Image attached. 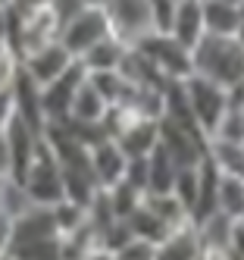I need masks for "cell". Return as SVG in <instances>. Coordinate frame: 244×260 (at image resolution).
<instances>
[{"label": "cell", "instance_id": "cell-28", "mask_svg": "<svg viewBox=\"0 0 244 260\" xmlns=\"http://www.w3.org/2000/svg\"><path fill=\"white\" fill-rule=\"evenodd\" d=\"M47 7L53 10L56 19L66 25L69 19H75V16H79L85 7H91V4H88V0H47Z\"/></svg>", "mask_w": 244, "mask_h": 260}, {"label": "cell", "instance_id": "cell-25", "mask_svg": "<svg viewBox=\"0 0 244 260\" xmlns=\"http://www.w3.org/2000/svg\"><path fill=\"white\" fill-rule=\"evenodd\" d=\"M147 10H150V28L157 35H169L176 16V0H147Z\"/></svg>", "mask_w": 244, "mask_h": 260}, {"label": "cell", "instance_id": "cell-20", "mask_svg": "<svg viewBox=\"0 0 244 260\" xmlns=\"http://www.w3.org/2000/svg\"><path fill=\"white\" fill-rule=\"evenodd\" d=\"M144 207H147L150 213H157L172 232L191 226V216H188V210L182 207V201H179L172 191H166V194H144Z\"/></svg>", "mask_w": 244, "mask_h": 260}, {"label": "cell", "instance_id": "cell-42", "mask_svg": "<svg viewBox=\"0 0 244 260\" xmlns=\"http://www.w3.org/2000/svg\"><path fill=\"white\" fill-rule=\"evenodd\" d=\"M88 4H103V0H88Z\"/></svg>", "mask_w": 244, "mask_h": 260}, {"label": "cell", "instance_id": "cell-1", "mask_svg": "<svg viewBox=\"0 0 244 260\" xmlns=\"http://www.w3.org/2000/svg\"><path fill=\"white\" fill-rule=\"evenodd\" d=\"M191 76H200L219 88L244 82V47L235 38H206L191 50Z\"/></svg>", "mask_w": 244, "mask_h": 260}, {"label": "cell", "instance_id": "cell-37", "mask_svg": "<svg viewBox=\"0 0 244 260\" xmlns=\"http://www.w3.org/2000/svg\"><path fill=\"white\" fill-rule=\"evenodd\" d=\"M203 4H244V0H203Z\"/></svg>", "mask_w": 244, "mask_h": 260}, {"label": "cell", "instance_id": "cell-47", "mask_svg": "<svg viewBox=\"0 0 244 260\" xmlns=\"http://www.w3.org/2000/svg\"><path fill=\"white\" fill-rule=\"evenodd\" d=\"M241 219H244V216H241Z\"/></svg>", "mask_w": 244, "mask_h": 260}, {"label": "cell", "instance_id": "cell-21", "mask_svg": "<svg viewBox=\"0 0 244 260\" xmlns=\"http://www.w3.org/2000/svg\"><path fill=\"white\" fill-rule=\"evenodd\" d=\"M216 213L241 219L244 216V179L235 176H219V188H216Z\"/></svg>", "mask_w": 244, "mask_h": 260}, {"label": "cell", "instance_id": "cell-33", "mask_svg": "<svg viewBox=\"0 0 244 260\" xmlns=\"http://www.w3.org/2000/svg\"><path fill=\"white\" fill-rule=\"evenodd\" d=\"M0 179H10V144L4 132H0Z\"/></svg>", "mask_w": 244, "mask_h": 260}, {"label": "cell", "instance_id": "cell-19", "mask_svg": "<svg viewBox=\"0 0 244 260\" xmlns=\"http://www.w3.org/2000/svg\"><path fill=\"white\" fill-rule=\"evenodd\" d=\"M128 232H131V238H138V241H147V245H160V241H166L169 235H172V229L166 226V222L157 216V213H150L147 207H144V201H141V207L131 213L128 219Z\"/></svg>", "mask_w": 244, "mask_h": 260}, {"label": "cell", "instance_id": "cell-17", "mask_svg": "<svg viewBox=\"0 0 244 260\" xmlns=\"http://www.w3.org/2000/svg\"><path fill=\"white\" fill-rule=\"evenodd\" d=\"M197 257H200V238H197L194 226H185V229L172 232L154 251V260H197Z\"/></svg>", "mask_w": 244, "mask_h": 260}, {"label": "cell", "instance_id": "cell-12", "mask_svg": "<svg viewBox=\"0 0 244 260\" xmlns=\"http://www.w3.org/2000/svg\"><path fill=\"white\" fill-rule=\"evenodd\" d=\"M169 35L188 50H194L203 38H206V28H203V4L200 0H182L176 4V16H172V28Z\"/></svg>", "mask_w": 244, "mask_h": 260}, {"label": "cell", "instance_id": "cell-18", "mask_svg": "<svg viewBox=\"0 0 244 260\" xmlns=\"http://www.w3.org/2000/svg\"><path fill=\"white\" fill-rule=\"evenodd\" d=\"M176 173H179L176 160L157 144V151L147 157V194H166V191H172Z\"/></svg>", "mask_w": 244, "mask_h": 260}, {"label": "cell", "instance_id": "cell-5", "mask_svg": "<svg viewBox=\"0 0 244 260\" xmlns=\"http://www.w3.org/2000/svg\"><path fill=\"white\" fill-rule=\"evenodd\" d=\"M103 38H110V19H107V10L100 4L85 7L60 31V44L69 50L72 60H82L85 53L97 44V41H103Z\"/></svg>", "mask_w": 244, "mask_h": 260}, {"label": "cell", "instance_id": "cell-7", "mask_svg": "<svg viewBox=\"0 0 244 260\" xmlns=\"http://www.w3.org/2000/svg\"><path fill=\"white\" fill-rule=\"evenodd\" d=\"M85 79H88L85 66L75 60L56 82H50L47 88H41V113H44V122L47 125L69 119L72 101H75V94H79V88L85 85Z\"/></svg>", "mask_w": 244, "mask_h": 260}, {"label": "cell", "instance_id": "cell-40", "mask_svg": "<svg viewBox=\"0 0 244 260\" xmlns=\"http://www.w3.org/2000/svg\"><path fill=\"white\" fill-rule=\"evenodd\" d=\"M4 182H7V179H0V194H4Z\"/></svg>", "mask_w": 244, "mask_h": 260}, {"label": "cell", "instance_id": "cell-6", "mask_svg": "<svg viewBox=\"0 0 244 260\" xmlns=\"http://www.w3.org/2000/svg\"><path fill=\"white\" fill-rule=\"evenodd\" d=\"M110 19V35L125 47H135L144 35H150V10L147 0H103L100 4Z\"/></svg>", "mask_w": 244, "mask_h": 260}, {"label": "cell", "instance_id": "cell-24", "mask_svg": "<svg viewBox=\"0 0 244 260\" xmlns=\"http://www.w3.org/2000/svg\"><path fill=\"white\" fill-rule=\"evenodd\" d=\"M203 163V160H200ZM200 163L197 166H182L176 173V182H172V194L182 201V207L191 216L194 210V201H197V185H200Z\"/></svg>", "mask_w": 244, "mask_h": 260}, {"label": "cell", "instance_id": "cell-10", "mask_svg": "<svg viewBox=\"0 0 244 260\" xmlns=\"http://www.w3.org/2000/svg\"><path fill=\"white\" fill-rule=\"evenodd\" d=\"M4 135H7V144H10V179L22 185V179H25L28 166H31V160L38 154V144H41V135L44 132H34L31 125H25L22 119L16 116L7 125Z\"/></svg>", "mask_w": 244, "mask_h": 260}, {"label": "cell", "instance_id": "cell-41", "mask_svg": "<svg viewBox=\"0 0 244 260\" xmlns=\"http://www.w3.org/2000/svg\"><path fill=\"white\" fill-rule=\"evenodd\" d=\"M4 50H10V47H7V44H0V53H4Z\"/></svg>", "mask_w": 244, "mask_h": 260}, {"label": "cell", "instance_id": "cell-39", "mask_svg": "<svg viewBox=\"0 0 244 260\" xmlns=\"http://www.w3.org/2000/svg\"><path fill=\"white\" fill-rule=\"evenodd\" d=\"M0 260H16V257H13V254L7 251V254H0Z\"/></svg>", "mask_w": 244, "mask_h": 260}, {"label": "cell", "instance_id": "cell-32", "mask_svg": "<svg viewBox=\"0 0 244 260\" xmlns=\"http://www.w3.org/2000/svg\"><path fill=\"white\" fill-rule=\"evenodd\" d=\"M13 232H16V216H10L7 210H0V254H7L13 245Z\"/></svg>", "mask_w": 244, "mask_h": 260}, {"label": "cell", "instance_id": "cell-30", "mask_svg": "<svg viewBox=\"0 0 244 260\" xmlns=\"http://www.w3.org/2000/svg\"><path fill=\"white\" fill-rule=\"evenodd\" d=\"M229 257L232 260H244V219H232V229H229Z\"/></svg>", "mask_w": 244, "mask_h": 260}, {"label": "cell", "instance_id": "cell-36", "mask_svg": "<svg viewBox=\"0 0 244 260\" xmlns=\"http://www.w3.org/2000/svg\"><path fill=\"white\" fill-rule=\"evenodd\" d=\"M88 260H116V257H113V254H107V251H94Z\"/></svg>", "mask_w": 244, "mask_h": 260}, {"label": "cell", "instance_id": "cell-8", "mask_svg": "<svg viewBox=\"0 0 244 260\" xmlns=\"http://www.w3.org/2000/svg\"><path fill=\"white\" fill-rule=\"evenodd\" d=\"M160 147L176 160V166H197L206 157V138L197 128H185L176 122L160 119Z\"/></svg>", "mask_w": 244, "mask_h": 260}, {"label": "cell", "instance_id": "cell-26", "mask_svg": "<svg viewBox=\"0 0 244 260\" xmlns=\"http://www.w3.org/2000/svg\"><path fill=\"white\" fill-rule=\"evenodd\" d=\"M19 76H22V60L13 50H4L0 53V91H13Z\"/></svg>", "mask_w": 244, "mask_h": 260}, {"label": "cell", "instance_id": "cell-23", "mask_svg": "<svg viewBox=\"0 0 244 260\" xmlns=\"http://www.w3.org/2000/svg\"><path fill=\"white\" fill-rule=\"evenodd\" d=\"M103 198H107V204H110V210H113V216H116V219H128L131 213L141 207V201H144V194L135 191V188H131V185H125V182L107 188Z\"/></svg>", "mask_w": 244, "mask_h": 260}, {"label": "cell", "instance_id": "cell-13", "mask_svg": "<svg viewBox=\"0 0 244 260\" xmlns=\"http://www.w3.org/2000/svg\"><path fill=\"white\" fill-rule=\"evenodd\" d=\"M107 113H110V104L85 79V85L79 88V94H75V101H72V110H69L66 122H75V125H103Z\"/></svg>", "mask_w": 244, "mask_h": 260}, {"label": "cell", "instance_id": "cell-35", "mask_svg": "<svg viewBox=\"0 0 244 260\" xmlns=\"http://www.w3.org/2000/svg\"><path fill=\"white\" fill-rule=\"evenodd\" d=\"M235 41L244 47V7H241V19H238V31H235Z\"/></svg>", "mask_w": 244, "mask_h": 260}, {"label": "cell", "instance_id": "cell-14", "mask_svg": "<svg viewBox=\"0 0 244 260\" xmlns=\"http://www.w3.org/2000/svg\"><path fill=\"white\" fill-rule=\"evenodd\" d=\"M206 160L213 163L219 176H235L244 179V144L241 141H206Z\"/></svg>", "mask_w": 244, "mask_h": 260}, {"label": "cell", "instance_id": "cell-16", "mask_svg": "<svg viewBox=\"0 0 244 260\" xmlns=\"http://www.w3.org/2000/svg\"><path fill=\"white\" fill-rule=\"evenodd\" d=\"M203 4V0H200ZM244 4H203V28L210 38H235Z\"/></svg>", "mask_w": 244, "mask_h": 260}, {"label": "cell", "instance_id": "cell-2", "mask_svg": "<svg viewBox=\"0 0 244 260\" xmlns=\"http://www.w3.org/2000/svg\"><path fill=\"white\" fill-rule=\"evenodd\" d=\"M22 188L28 194V201L34 207H53V204L66 201V179H63V166L56 160V154L50 151V144L41 135L38 154L28 166V173L22 179Z\"/></svg>", "mask_w": 244, "mask_h": 260}, {"label": "cell", "instance_id": "cell-22", "mask_svg": "<svg viewBox=\"0 0 244 260\" xmlns=\"http://www.w3.org/2000/svg\"><path fill=\"white\" fill-rule=\"evenodd\" d=\"M50 213H53V222H56V232H60V238L79 232L85 222H88V207H82V204H75V201H60V204H53Z\"/></svg>", "mask_w": 244, "mask_h": 260}, {"label": "cell", "instance_id": "cell-38", "mask_svg": "<svg viewBox=\"0 0 244 260\" xmlns=\"http://www.w3.org/2000/svg\"><path fill=\"white\" fill-rule=\"evenodd\" d=\"M238 122H241V135H244V110H238Z\"/></svg>", "mask_w": 244, "mask_h": 260}, {"label": "cell", "instance_id": "cell-34", "mask_svg": "<svg viewBox=\"0 0 244 260\" xmlns=\"http://www.w3.org/2000/svg\"><path fill=\"white\" fill-rule=\"evenodd\" d=\"M7 35H10V7L4 4L0 7V44H7Z\"/></svg>", "mask_w": 244, "mask_h": 260}, {"label": "cell", "instance_id": "cell-11", "mask_svg": "<svg viewBox=\"0 0 244 260\" xmlns=\"http://www.w3.org/2000/svg\"><path fill=\"white\" fill-rule=\"evenodd\" d=\"M125 166H128V157L116 147V141H100L97 147H91L88 154V170H91V179L100 191L119 185L122 176H125Z\"/></svg>", "mask_w": 244, "mask_h": 260}, {"label": "cell", "instance_id": "cell-3", "mask_svg": "<svg viewBox=\"0 0 244 260\" xmlns=\"http://www.w3.org/2000/svg\"><path fill=\"white\" fill-rule=\"evenodd\" d=\"M182 85H185V98H188V107H191V116H194L197 128L203 132V138L210 141L216 135L222 116L229 113V104H225V88L206 82L200 76L185 79Z\"/></svg>", "mask_w": 244, "mask_h": 260}, {"label": "cell", "instance_id": "cell-31", "mask_svg": "<svg viewBox=\"0 0 244 260\" xmlns=\"http://www.w3.org/2000/svg\"><path fill=\"white\" fill-rule=\"evenodd\" d=\"M13 119H16V98L13 91H0V132H7Z\"/></svg>", "mask_w": 244, "mask_h": 260}, {"label": "cell", "instance_id": "cell-9", "mask_svg": "<svg viewBox=\"0 0 244 260\" xmlns=\"http://www.w3.org/2000/svg\"><path fill=\"white\" fill-rule=\"evenodd\" d=\"M72 63H75V60L69 57V50H66L60 41H50V44H44V47L25 53V57H22V72H25V79H28L31 85L47 88L50 82L60 79Z\"/></svg>", "mask_w": 244, "mask_h": 260}, {"label": "cell", "instance_id": "cell-15", "mask_svg": "<svg viewBox=\"0 0 244 260\" xmlns=\"http://www.w3.org/2000/svg\"><path fill=\"white\" fill-rule=\"evenodd\" d=\"M125 50H128V47L110 35V38H103V41H97V44H94V47L85 53V57H82L79 63L85 66V72H88V76H94V72H119Z\"/></svg>", "mask_w": 244, "mask_h": 260}, {"label": "cell", "instance_id": "cell-44", "mask_svg": "<svg viewBox=\"0 0 244 260\" xmlns=\"http://www.w3.org/2000/svg\"><path fill=\"white\" fill-rule=\"evenodd\" d=\"M176 4H182V0H176Z\"/></svg>", "mask_w": 244, "mask_h": 260}, {"label": "cell", "instance_id": "cell-43", "mask_svg": "<svg viewBox=\"0 0 244 260\" xmlns=\"http://www.w3.org/2000/svg\"><path fill=\"white\" fill-rule=\"evenodd\" d=\"M0 4H10V0H0Z\"/></svg>", "mask_w": 244, "mask_h": 260}, {"label": "cell", "instance_id": "cell-27", "mask_svg": "<svg viewBox=\"0 0 244 260\" xmlns=\"http://www.w3.org/2000/svg\"><path fill=\"white\" fill-rule=\"evenodd\" d=\"M122 182H125V185H131L135 191L147 194V157H141V160H128Z\"/></svg>", "mask_w": 244, "mask_h": 260}, {"label": "cell", "instance_id": "cell-46", "mask_svg": "<svg viewBox=\"0 0 244 260\" xmlns=\"http://www.w3.org/2000/svg\"><path fill=\"white\" fill-rule=\"evenodd\" d=\"M0 7H4V4H0Z\"/></svg>", "mask_w": 244, "mask_h": 260}, {"label": "cell", "instance_id": "cell-45", "mask_svg": "<svg viewBox=\"0 0 244 260\" xmlns=\"http://www.w3.org/2000/svg\"><path fill=\"white\" fill-rule=\"evenodd\" d=\"M197 260H203V257H197Z\"/></svg>", "mask_w": 244, "mask_h": 260}, {"label": "cell", "instance_id": "cell-4", "mask_svg": "<svg viewBox=\"0 0 244 260\" xmlns=\"http://www.w3.org/2000/svg\"><path fill=\"white\" fill-rule=\"evenodd\" d=\"M135 50H141L144 57L163 72L166 82H185V79H191V72H194L191 69V50L182 47L172 35L150 31L135 44Z\"/></svg>", "mask_w": 244, "mask_h": 260}, {"label": "cell", "instance_id": "cell-29", "mask_svg": "<svg viewBox=\"0 0 244 260\" xmlns=\"http://www.w3.org/2000/svg\"><path fill=\"white\" fill-rule=\"evenodd\" d=\"M154 251H157V245H147V241L131 238L128 245L119 254H113V257H116V260H154Z\"/></svg>", "mask_w": 244, "mask_h": 260}]
</instances>
